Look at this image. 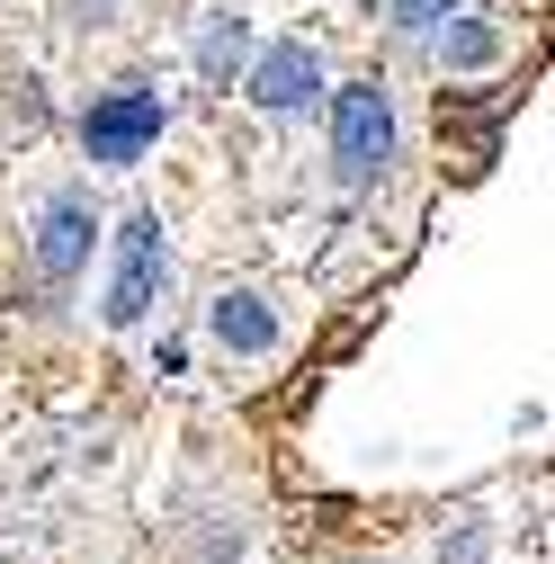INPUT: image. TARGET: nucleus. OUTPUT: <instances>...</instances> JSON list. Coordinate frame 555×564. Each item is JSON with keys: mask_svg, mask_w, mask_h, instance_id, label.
Masks as SVG:
<instances>
[{"mask_svg": "<svg viewBox=\"0 0 555 564\" xmlns=\"http://www.w3.org/2000/svg\"><path fill=\"white\" fill-rule=\"evenodd\" d=\"M242 45H251V28L233 19V10H216V19H206V36H197V63H206V73H233V63H242Z\"/></svg>", "mask_w": 555, "mask_h": 564, "instance_id": "nucleus-7", "label": "nucleus"}, {"mask_svg": "<svg viewBox=\"0 0 555 564\" xmlns=\"http://www.w3.org/2000/svg\"><path fill=\"white\" fill-rule=\"evenodd\" d=\"M251 99H260L269 117H296V108H314V99H323V63H314V45H305V36L269 45V54L251 63Z\"/></svg>", "mask_w": 555, "mask_h": 564, "instance_id": "nucleus-5", "label": "nucleus"}, {"mask_svg": "<svg viewBox=\"0 0 555 564\" xmlns=\"http://www.w3.org/2000/svg\"><path fill=\"white\" fill-rule=\"evenodd\" d=\"M206 332H216L225 349H242V359H269V349H278V314L260 296H242V288H225L216 305H206Z\"/></svg>", "mask_w": 555, "mask_h": 564, "instance_id": "nucleus-6", "label": "nucleus"}, {"mask_svg": "<svg viewBox=\"0 0 555 564\" xmlns=\"http://www.w3.org/2000/svg\"><path fill=\"white\" fill-rule=\"evenodd\" d=\"M439 28H448V36H439V54L457 63V73H475V63H493V54H502V36L483 28V19H439Z\"/></svg>", "mask_w": 555, "mask_h": 564, "instance_id": "nucleus-8", "label": "nucleus"}, {"mask_svg": "<svg viewBox=\"0 0 555 564\" xmlns=\"http://www.w3.org/2000/svg\"><path fill=\"white\" fill-rule=\"evenodd\" d=\"M385 162H394V99L377 82H350L331 99V171H340V188H368V180H385Z\"/></svg>", "mask_w": 555, "mask_h": 564, "instance_id": "nucleus-1", "label": "nucleus"}, {"mask_svg": "<svg viewBox=\"0 0 555 564\" xmlns=\"http://www.w3.org/2000/svg\"><path fill=\"white\" fill-rule=\"evenodd\" d=\"M162 90H144V82H117L108 99H90V117H81V153L90 162H108V171H126V162H144L153 144H162Z\"/></svg>", "mask_w": 555, "mask_h": 564, "instance_id": "nucleus-2", "label": "nucleus"}, {"mask_svg": "<svg viewBox=\"0 0 555 564\" xmlns=\"http://www.w3.org/2000/svg\"><path fill=\"white\" fill-rule=\"evenodd\" d=\"M90 234H99L90 197H81V188H54V197H45V216H36V278L73 288L81 260H90Z\"/></svg>", "mask_w": 555, "mask_h": 564, "instance_id": "nucleus-4", "label": "nucleus"}, {"mask_svg": "<svg viewBox=\"0 0 555 564\" xmlns=\"http://www.w3.org/2000/svg\"><path fill=\"white\" fill-rule=\"evenodd\" d=\"M385 19H394V28H412V36H422V28H439V19H457V0H385Z\"/></svg>", "mask_w": 555, "mask_h": 564, "instance_id": "nucleus-9", "label": "nucleus"}, {"mask_svg": "<svg viewBox=\"0 0 555 564\" xmlns=\"http://www.w3.org/2000/svg\"><path fill=\"white\" fill-rule=\"evenodd\" d=\"M162 288V216H126L117 225V278H108V323H144Z\"/></svg>", "mask_w": 555, "mask_h": 564, "instance_id": "nucleus-3", "label": "nucleus"}]
</instances>
